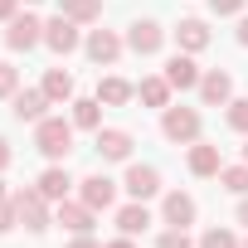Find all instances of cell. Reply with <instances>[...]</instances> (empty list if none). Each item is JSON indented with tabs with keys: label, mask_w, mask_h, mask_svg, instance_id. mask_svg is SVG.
<instances>
[{
	"label": "cell",
	"mask_w": 248,
	"mask_h": 248,
	"mask_svg": "<svg viewBox=\"0 0 248 248\" xmlns=\"http://www.w3.org/2000/svg\"><path fill=\"white\" fill-rule=\"evenodd\" d=\"M229 127L248 137V97H233V102H229Z\"/></svg>",
	"instance_id": "obj_27"
},
{
	"label": "cell",
	"mask_w": 248,
	"mask_h": 248,
	"mask_svg": "<svg viewBox=\"0 0 248 248\" xmlns=\"http://www.w3.org/2000/svg\"><path fill=\"white\" fill-rule=\"evenodd\" d=\"M102 248H137V243H132L127 233H122V238H112V243H102Z\"/></svg>",
	"instance_id": "obj_35"
},
{
	"label": "cell",
	"mask_w": 248,
	"mask_h": 248,
	"mask_svg": "<svg viewBox=\"0 0 248 248\" xmlns=\"http://www.w3.org/2000/svg\"><path fill=\"white\" fill-rule=\"evenodd\" d=\"M34 146H39L49 161H63V156L73 151V122H63V117L34 122Z\"/></svg>",
	"instance_id": "obj_1"
},
{
	"label": "cell",
	"mask_w": 248,
	"mask_h": 248,
	"mask_svg": "<svg viewBox=\"0 0 248 248\" xmlns=\"http://www.w3.org/2000/svg\"><path fill=\"white\" fill-rule=\"evenodd\" d=\"M175 44H180L185 54L209 49V25H204V20H180V25H175Z\"/></svg>",
	"instance_id": "obj_17"
},
{
	"label": "cell",
	"mask_w": 248,
	"mask_h": 248,
	"mask_svg": "<svg viewBox=\"0 0 248 248\" xmlns=\"http://www.w3.org/2000/svg\"><path fill=\"white\" fill-rule=\"evenodd\" d=\"M200 97H204V107H229V102H233V78L219 73V68H209V73L200 78Z\"/></svg>",
	"instance_id": "obj_12"
},
{
	"label": "cell",
	"mask_w": 248,
	"mask_h": 248,
	"mask_svg": "<svg viewBox=\"0 0 248 248\" xmlns=\"http://www.w3.org/2000/svg\"><path fill=\"white\" fill-rule=\"evenodd\" d=\"M156 248H190V233H185V229H166V233L156 238Z\"/></svg>",
	"instance_id": "obj_30"
},
{
	"label": "cell",
	"mask_w": 248,
	"mask_h": 248,
	"mask_svg": "<svg viewBox=\"0 0 248 248\" xmlns=\"http://www.w3.org/2000/svg\"><path fill=\"white\" fill-rule=\"evenodd\" d=\"M243 161H248V146H243Z\"/></svg>",
	"instance_id": "obj_40"
},
{
	"label": "cell",
	"mask_w": 248,
	"mask_h": 248,
	"mask_svg": "<svg viewBox=\"0 0 248 248\" xmlns=\"http://www.w3.org/2000/svg\"><path fill=\"white\" fill-rule=\"evenodd\" d=\"M127 195L132 200H151V195H161V170L156 166H127Z\"/></svg>",
	"instance_id": "obj_10"
},
{
	"label": "cell",
	"mask_w": 248,
	"mask_h": 248,
	"mask_svg": "<svg viewBox=\"0 0 248 248\" xmlns=\"http://www.w3.org/2000/svg\"><path fill=\"white\" fill-rule=\"evenodd\" d=\"M15 224H20V209H15V195H10V200H0V233H10Z\"/></svg>",
	"instance_id": "obj_29"
},
{
	"label": "cell",
	"mask_w": 248,
	"mask_h": 248,
	"mask_svg": "<svg viewBox=\"0 0 248 248\" xmlns=\"http://www.w3.org/2000/svg\"><path fill=\"white\" fill-rule=\"evenodd\" d=\"M5 44H10L15 54H25V49L44 44V25H39L34 15H15V20H10V30H5Z\"/></svg>",
	"instance_id": "obj_6"
},
{
	"label": "cell",
	"mask_w": 248,
	"mask_h": 248,
	"mask_svg": "<svg viewBox=\"0 0 248 248\" xmlns=\"http://www.w3.org/2000/svg\"><path fill=\"white\" fill-rule=\"evenodd\" d=\"M238 44H243V49H248V15H243V20H238Z\"/></svg>",
	"instance_id": "obj_36"
},
{
	"label": "cell",
	"mask_w": 248,
	"mask_h": 248,
	"mask_svg": "<svg viewBox=\"0 0 248 248\" xmlns=\"http://www.w3.org/2000/svg\"><path fill=\"white\" fill-rule=\"evenodd\" d=\"M44 93H49V102H73V73L49 68L44 73Z\"/></svg>",
	"instance_id": "obj_24"
},
{
	"label": "cell",
	"mask_w": 248,
	"mask_h": 248,
	"mask_svg": "<svg viewBox=\"0 0 248 248\" xmlns=\"http://www.w3.org/2000/svg\"><path fill=\"white\" fill-rule=\"evenodd\" d=\"M117 229L127 233V238L146 233V229H151V209H146V200H132V204H122V209H117Z\"/></svg>",
	"instance_id": "obj_16"
},
{
	"label": "cell",
	"mask_w": 248,
	"mask_h": 248,
	"mask_svg": "<svg viewBox=\"0 0 248 248\" xmlns=\"http://www.w3.org/2000/svg\"><path fill=\"white\" fill-rule=\"evenodd\" d=\"M0 200H10V195H5V180H0Z\"/></svg>",
	"instance_id": "obj_38"
},
{
	"label": "cell",
	"mask_w": 248,
	"mask_h": 248,
	"mask_svg": "<svg viewBox=\"0 0 248 248\" xmlns=\"http://www.w3.org/2000/svg\"><path fill=\"white\" fill-rule=\"evenodd\" d=\"M200 248H238V238L229 229H204L200 233Z\"/></svg>",
	"instance_id": "obj_26"
},
{
	"label": "cell",
	"mask_w": 248,
	"mask_h": 248,
	"mask_svg": "<svg viewBox=\"0 0 248 248\" xmlns=\"http://www.w3.org/2000/svg\"><path fill=\"white\" fill-rule=\"evenodd\" d=\"M161 132H166V141H175V146H195V141H200V112H195V107H166V112H161Z\"/></svg>",
	"instance_id": "obj_2"
},
{
	"label": "cell",
	"mask_w": 248,
	"mask_h": 248,
	"mask_svg": "<svg viewBox=\"0 0 248 248\" xmlns=\"http://www.w3.org/2000/svg\"><path fill=\"white\" fill-rule=\"evenodd\" d=\"M243 5H248V0H209L214 15H243Z\"/></svg>",
	"instance_id": "obj_31"
},
{
	"label": "cell",
	"mask_w": 248,
	"mask_h": 248,
	"mask_svg": "<svg viewBox=\"0 0 248 248\" xmlns=\"http://www.w3.org/2000/svg\"><path fill=\"white\" fill-rule=\"evenodd\" d=\"M97 151H102V161H127V156H132V132L97 127Z\"/></svg>",
	"instance_id": "obj_14"
},
{
	"label": "cell",
	"mask_w": 248,
	"mask_h": 248,
	"mask_svg": "<svg viewBox=\"0 0 248 248\" xmlns=\"http://www.w3.org/2000/svg\"><path fill=\"white\" fill-rule=\"evenodd\" d=\"M195 214H200V204H195V195H185V190H170L166 204H161V219H166L170 229H190Z\"/></svg>",
	"instance_id": "obj_7"
},
{
	"label": "cell",
	"mask_w": 248,
	"mask_h": 248,
	"mask_svg": "<svg viewBox=\"0 0 248 248\" xmlns=\"http://www.w3.org/2000/svg\"><path fill=\"white\" fill-rule=\"evenodd\" d=\"M132 93H137V88H132L127 78H102V83H97V102H107V107L132 102Z\"/></svg>",
	"instance_id": "obj_23"
},
{
	"label": "cell",
	"mask_w": 248,
	"mask_h": 248,
	"mask_svg": "<svg viewBox=\"0 0 248 248\" xmlns=\"http://www.w3.org/2000/svg\"><path fill=\"white\" fill-rule=\"evenodd\" d=\"M10 102H15V107H10V112H15V122H44L49 93H44V88H25V93H15Z\"/></svg>",
	"instance_id": "obj_13"
},
{
	"label": "cell",
	"mask_w": 248,
	"mask_h": 248,
	"mask_svg": "<svg viewBox=\"0 0 248 248\" xmlns=\"http://www.w3.org/2000/svg\"><path fill=\"white\" fill-rule=\"evenodd\" d=\"M15 5H20V0H0V20H5V25L15 20Z\"/></svg>",
	"instance_id": "obj_32"
},
{
	"label": "cell",
	"mask_w": 248,
	"mask_h": 248,
	"mask_svg": "<svg viewBox=\"0 0 248 248\" xmlns=\"http://www.w3.org/2000/svg\"><path fill=\"white\" fill-rule=\"evenodd\" d=\"M137 97H141L146 107H161V112H166V107H170V83H166V73H161V78H141V83H137Z\"/></svg>",
	"instance_id": "obj_20"
},
{
	"label": "cell",
	"mask_w": 248,
	"mask_h": 248,
	"mask_svg": "<svg viewBox=\"0 0 248 248\" xmlns=\"http://www.w3.org/2000/svg\"><path fill=\"white\" fill-rule=\"evenodd\" d=\"M15 93H20V68L0 63V97H15Z\"/></svg>",
	"instance_id": "obj_28"
},
{
	"label": "cell",
	"mask_w": 248,
	"mask_h": 248,
	"mask_svg": "<svg viewBox=\"0 0 248 248\" xmlns=\"http://www.w3.org/2000/svg\"><path fill=\"white\" fill-rule=\"evenodd\" d=\"M224 170V161H219V146H209V141H195L190 146V175H219Z\"/></svg>",
	"instance_id": "obj_18"
},
{
	"label": "cell",
	"mask_w": 248,
	"mask_h": 248,
	"mask_svg": "<svg viewBox=\"0 0 248 248\" xmlns=\"http://www.w3.org/2000/svg\"><path fill=\"white\" fill-rule=\"evenodd\" d=\"M93 214H97V209H88L83 200H78V204H73V200L59 204V224H63L68 233H93Z\"/></svg>",
	"instance_id": "obj_19"
},
{
	"label": "cell",
	"mask_w": 248,
	"mask_h": 248,
	"mask_svg": "<svg viewBox=\"0 0 248 248\" xmlns=\"http://www.w3.org/2000/svg\"><path fill=\"white\" fill-rule=\"evenodd\" d=\"M219 185L233 190V195H248V161H243V166H224V170H219Z\"/></svg>",
	"instance_id": "obj_25"
},
{
	"label": "cell",
	"mask_w": 248,
	"mask_h": 248,
	"mask_svg": "<svg viewBox=\"0 0 248 248\" xmlns=\"http://www.w3.org/2000/svg\"><path fill=\"white\" fill-rule=\"evenodd\" d=\"M238 248H248V238H243V243H238Z\"/></svg>",
	"instance_id": "obj_41"
},
{
	"label": "cell",
	"mask_w": 248,
	"mask_h": 248,
	"mask_svg": "<svg viewBox=\"0 0 248 248\" xmlns=\"http://www.w3.org/2000/svg\"><path fill=\"white\" fill-rule=\"evenodd\" d=\"M161 44H166V30H161L156 20H137V25L127 30V49H132V54H141V59L161 54Z\"/></svg>",
	"instance_id": "obj_5"
},
{
	"label": "cell",
	"mask_w": 248,
	"mask_h": 248,
	"mask_svg": "<svg viewBox=\"0 0 248 248\" xmlns=\"http://www.w3.org/2000/svg\"><path fill=\"white\" fill-rule=\"evenodd\" d=\"M5 166H10V141L0 137V170H5Z\"/></svg>",
	"instance_id": "obj_34"
},
{
	"label": "cell",
	"mask_w": 248,
	"mask_h": 248,
	"mask_svg": "<svg viewBox=\"0 0 248 248\" xmlns=\"http://www.w3.org/2000/svg\"><path fill=\"white\" fill-rule=\"evenodd\" d=\"M83 49H88V59H93V63H117L127 44H122L112 30H93V34L83 39Z\"/></svg>",
	"instance_id": "obj_9"
},
{
	"label": "cell",
	"mask_w": 248,
	"mask_h": 248,
	"mask_svg": "<svg viewBox=\"0 0 248 248\" xmlns=\"http://www.w3.org/2000/svg\"><path fill=\"white\" fill-rule=\"evenodd\" d=\"M200 78H204V73H200V63H195V59H190L185 49H180V54H175V59L166 63V83H170V88H180V93L200 88Z\"/></svg>",
	"instance_id": "obj_11"
},
{
	"label": "cell",
	"mask_w": 248,
	"mask_h": 248,
	"mask_svg": "<svg viewBox=\"0 0 248 248\" xmlns=\"http://www.w3.org/2000/svg\"><path fill=\"white\" fill-rule=\"evenodd\" d=\"M44 44H49L54 54H73V49L83 44V34H78V20H68V15H54V20L44 25Z\"/></svg>",
	"instance_id": "obj_4"
},
{
	"label": "cell",
	"mask_w": 248,
	"mask_h": 248,
	"mask_svg": "<svg viewBox=\"0 0 248 248\" xmlns=\"http://www.w3.org/2000/svg\"><path fill=\"white\" fill-rule=\"evenodd\" d=\"M59 15H68L78 25H93V20H102V0H59Z\"/></svg>",
	"instance_id": "obj_21"
},
{
	"label": "cell",
	"mask_w": 248,
	"mask_h": 248,
	"mask_svg": "<svg viewBox=\"0 0 248 248\" xmlns=\"http://www.w3.org/2000/svg\"><path fill=\"white\" fill-rule=\"evenodd\" d=\"M34 190H39L44 200H54V204H63V200H68V190H73V175H68L63 166H49V170H44V175L34 180Z\"/></svg>",
	"instance_id": "obj_15"
},
{
	"label": "cell",
	"mask_w": 248,
	"mask_h": 248,
	"mask_svg": "<svg viewBox=\"0 0 248 248\" xmlns=\"http://www.w3.org/2000/svg\"><path fill=\"white\" fill-rule=\"evenodd\" d=\"M15 209H20V224L30 233H44L49 229V200L39 190H15Z\"/></svg>",
	"instance_id": "obj_3"
},
{
	"label": "cell",
	"mask_w": 248,
	"mask_h": 248,
	"mask_svg": "<svg viewBox=\"0 0 248 248\" xmlns=\"http://www.w3.org/2000/svg\"><path fill=\"white\" fill-rule=\"evenodd\" d=\"M78 195H83L88 209H112V200H117V180H107V175L97 170V175L78 180Z\"/></svg>",
	"instance_id": "obj_8"
},
{
	"label": "cell",
	"mask_w": 248,
	"mask_h": 248,
	"mask_svg": "<svg viewBox=\"0 0 248 248\" xmlns=\"http://www.w3.org/2000/svg\"><path fill=\"white\" fill-rule=\"evenodd\" d=\"M68 248H102V243H93L88 233H73V243H68Z\"/></svg>",
	"instance_id": "obj_33"
},
{
	"label": "cell",
	"mask_w": 248,
	"mask_h": 248,
	"mask_svg": "<svg viewBox=\"0 0 248 248\" xmlns=\"http://www.w3.org/2000/svg\"><path fill=\"white\" fill-rule=\"evenodd\" d=\"M25 5H39V0H25Z\"/></svg>",
	"instance_id": "obj_39"
},
{
	"label": "cell",
	"mask_w": 248,
	"mask_h": 248,
	"mask_svg": "<svg viewBox=\"0 0 248 248\" xmlns=\"http://www.w3.org/2000/svg\"><path fill=\"white\" fill-rule=\"evenodd\" d=\"M238 224H248V195L238 200Z\"/></svg>",
	"instance_id": "obj_37"
},
{
	"label": "cell",
	"mask_w": 248,
	"mask_h": 248,
	"mask_svg": "<svg viewBox=\"0 0 248 248\" xmlns=\"http://www.w3.org/2000/svg\"><path fill=\"white\" fill-rule=\"evenodd\" d=\"M73 127H83V132H97L102 127V102L97 97H78L73 102Z\"/></svg>",
	"instance_id": "obj_22"
}]
</instances>
